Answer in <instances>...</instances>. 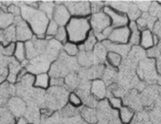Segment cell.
<instances>
[{"label": "cell", "mask_w": 161, "mask_h": 124, "mask_svg": "<svg viewBox=\"0 0 161 124\" xmlns=\"http://www.w3.org/2000/svg\"><path fill=\"white\" fill-rule=\"evenodd\" d=\"M69 93V91L64 86H50L45 96L47 109L50 110L63 109L67 103Z\"/></svg>", "instance_id": "cell-4"}, {"label": "cell", "mask_w": 161, "mask_h": 124, "mask_svg": "<svg viewBox=\"0 0 161 124\" xmlns=\"http://www.w3.org/2000/svg\"><path fill=\"white\" fill-rule=\"evenodd\" d=\"M123 59V58H122L121 55L117 54L114 52L108 51L106 62L109 66L118 69V68L121 65Z\"/></svg>", "instance_id": "cell-30"}, {"label": "cell", "mask_w": 161, "mask_h": 124, "mask_svg": "<svg viewBox=\"0 0 161 124\" xmlns=\"http://www.w3.org/2000/svg\"><path fill=\"white\" fill-rule=\"evenodd\" d=\"M67 121L64 124H87L82 118L79 116H74L71 118H67Z\"/></svg>", "instance_id": "cell-50"}, {"label": "cell", "mask_w": 161, "mask_h": 124, "mask_svg": "<svg viewBox=\"0 0 161 124\" xmlns=\"http://www.w3.org/2000/svg\"><path fill=\"white\" fill-rule=\"evenodd\" d=\"M139 46L144 49L145 51L155 46L153 42V34L152 31L150 30L142 31Z\"/></svg>", "instance_id": "cell-24"}, {"label": "cell", "mask_w": 161, "mask_h": 124, "mask_svg": "<svg viewBox=\"0 0 161 124\" xmlns=\"http://www.w3.org/2000/svg\"><path fill=\"white\" fill-rule=\"evenodd\" d=\"M135 4L137 5L138 8L142 11V13H146L148 11V9L150 8L151 4V2L150 1H136L134 2Z\"/></svg>", "instance_id": "cell-46"}, {"label": "cell", "mask_w": 161, "mask_h": 124, "mask_svg": "<svg viewBox=\"0 0 161 124\" xmlns=\"http://www.w3.org/2000/svg\"><path fill=\"white\" fill-rule=\"evenodd\" d=\"M91 93L98 101L103 100L107 98V86L101 79L92 81L91 83Z\"/></svg>", "instance_id": "cell-16"}, {"label": "cell", "mask_w": 161, "mask_h": 124, "mask_svg": "<svg viewBox=\"0 0 161 124\" xmlns=\"http://www.w3.org/2000/svg\"><path fill=\"white\" fill-rule=\"evenodd\" d=\"M63 4L67 8L72 17L89 18L92 14L90 2L64 1Z\"/></svg>", "instance_id": "cell-6"}, {"label": "cell", "mask_w": 161, "mask_h": 124, "mask_svg": "<svg viewBox=\"0 0 161 124\" xmlns=\"http://www.w3.org/2000/svg\"><path fill=\"white\" fill-rule=\"evenodd\" d=\"M14 58L21 64L26 61L27 55L25 43L20 42H15V48L14 54Z\"/></svg>", "instance_id": "cell-29"}, {"label": "cell", "mask_w": 161, "mask_h": 124, "mask_svg": "<svg viewBox=\"0 0 161 124\" xmlns=\"http://www.w3.org/2000/svg\"><path fill=\"white\" fill-rule=\"evenodd\" d=\"M137 75L139 79L145 83H156L158 76L156 68V60L148 58H144L139 62L137 67Z\"/></svg>", "instance_id": "cell-5"}, {"label": "cell", "mask_w": 161, "mask_h": 124, "mask_svg": "<svg viewBox=\"0 0 161 124\" xmlns=\"http://www.w3.org/2000/svg\"><path fill=\"white\" fill-rule=\"evenodd\" d=\"M92 32H93V31H92ZM93 33H94V35L96 39H97V42L101 43V42H104V40L107 39V38L104 37V35H103V32H93Z\"/></svg>", "instance_id": "cell-53"}, {"label": "cell", "mask_w": 161, "mask_h": 124, "mask_svg": "<svg viewBox=\"0 0 161 124\" xmlns=\"http://www.w3.org/2000/svg\"><path fill=\"white\" fill-rule=\"evenodd\" d=\"M103 12L109 17L111 23V26L114 28L128 25L130 20L126 14H123L121 13V12L114 10L112 8L106 5H105L103 9Z\"/></svg>", "instance_id": "cell-11"}, {"label": "cell", "mask_w": 161, "mask_h": 124, "mask_svg": "<svg viewBox=\"0 0 161 124\" xmlns=\"http://www.w3.org/2000/svg\"><path fill=\"white\" fill-rule=\"evenodd\" d=\"M76 60L79 65L83 68H88L99 64H102L95 57L92 51H79V54L76 56Z\"/></svg>", "instance_id": "cell-17"}, {"label": "cell", "mask_w": 161, "mask_h": 124, "mask_svg": "<svg viewBox=\"0 0 161 124\" xmlns=\"http://www.w3.org/2000/svg\"><path fill=\"white\" fill-rule=\"evenodd\" d=\"M128 28L130 31L128 44L131 46H139L141 37V31L139 30L137 25L135 21H130L128 24Z\"/></svg>", "instance_id": "cell-23"}, {"label": "cell", "mask_w": 161, "mask_h": 124, "mask_svg": "<svg viewBox=\"0 0 161 124\" xmlns=\"http://www.w3.org/2000/svg\"><path fill=\"white\" fill-rule=\"evenodd\" d=\"M156 46L158 47V50L160 51V55H161V39H160V42L158 43V44Z\"/></svg>", "instance_id": "cell-57"}, {"label": "cell", "mask_w": 161, "mask_h": 124, "mask_svg": "<svg viewBox=\"0 0 161 124\" xmlns=\"http://www.w3.org/2000/svg\"><path fill=\"white\" fill-rule=\"evenodd\" d=\"M68 102L69 104L76 108H80L83 104L82 100L75 92H70L68 97Z\"/></svg>", "instance_id": "cell-39"}, {"label": "cell", "mask_w": 161, "mask_h": 124, "mask_svg": "<svg viewBox=\"0 0 161 124\" xmlns=\"http://www.w3.org/2000/svg\"><path fill=\"white\" fill-rule=\"evenodd\" d=\"M15 124H30L29 121L25 116H20L15 120Z\"/></svg>", "instance_id": "cell-52"}, {"label": "cell", "mask_w": 161, "mask_h": 124, "mask_svg": "<svg viewBox=\"0 0 161 124\" xmlns=\"http://www.w3.org/2000/svg\"><path fill=\"white\" fill-rule=\"evenodd\" d=\"M79 67L76 57H70L62 51L57 60L51 65L48 74L51 78L64 79L69 74L76 72Z\"/></svg>", "instance_id": "cell-3"}, {"label": "cell", "mask_w": 161, "mask_h": 124, "mask_svg": "<svg viewBox=\"0 0 161 124\" xmlns=\"http://www.w3.org/2000/svg\"><path fill=\"white\" fill-rule=\"evenodd\" d=\"M97 41L94 35V33L91 31L88 37L81 44H78L79 51H92L95 45L97 44Z\"/></svg>", "instance_id": "cell-28"}, {"label": "cell", "mask_w": 161, "mask_h": 124, "mask_svg": "<svg viewBox=\"0 0 161 124\" xmlns=\"http://www.w3.org/2000/svg\"><path fill=\"white\" fill-rule=\"evenodd\" d=\"M63 51L70 57H76L79 53L78 44L68 41L63 44Z\"/></svg>", "instance_id": "cell-35"}, {"label": "cell", "mask_w": 161, "mask_h": 124, "mask_svg": "<svg viewBox=\"0 0 161 124\" xmlns=\"http://www.w3.org/2000/svg\"><path fill=\"white\" fill-rule=\"evenodd\" d=\"M113 30H114V27L111 25V26H109V27H107V28L105 29V30L103 31V35H104L105 37H106L107 39H108V37H109V35H111V32H112Z\"/></svg>", "instance_id": "cell-55"}, {"label": "cell", "mask_w": 161, "mask_h": 124, "mask_svg": "<svg viewBox=\"0 0 161 124\" xmlns=\"http://www.w3.org/2000/svg\"><path fill=\"white\" fill-rule=\"evenodd\" d=\"M15 123L14 116L8 108L0 107V124Z\"/></svg>", "instance_id": "cell-34"}, {"label": "cell", "mask_w": 161, "mask_h": 124, "mask_svg": "<svg viewBox=\"0 0 161 124\" xmlns=\"http://www.w3.org/2000/svg\"><path fill=\"white\" fill-rule=\"evenodd\" d=\"M146 54H147V57L148 58L151 59H154L156 60V58H158L159 56H160V51L158 48L157 46H153V47L151 48L148 50L146 51Z\"/></svg>", "instance_id": "cell-47"}, {"label": "cell", "mask_w": 161, "mask_h": 124, "mask_svg": "<svg viewBox=\"0 0 161 124\" xmlns=\"http://www.w3.org/2000/svg\"><path fill=\"white\" fill-rule=\"evenodd\" d=\"M14 25L15 27L16 42L25 43L32 39L34 33L29 24L25 21L21 16L15 17Z\"/></svg>", "instance_id": "cell-8"}, {"label": "cell", "mask_w": 161, "mask_h": 124, "mask_svg": "<svg viewBox=\"0 0 161 124\" xmlns=\"http://www.w3.org/2000/svg\"><path fill=\"white\" fill-rule=\"evenodd\" d=\"M151 31H152L153 34L157 35L161 39V18H158L156 20Z\"/></svg>", "instance_id": "cell-49"}, {"label": "cell", "mask_w": 161, "mask_h": 124, "mask_svg": "<svg viewBox=\"0 0 161 124\" xmlns=\"http://www.w3.org/2000/svg\"><path fill=\"white\" fill-rule=\"evenodd\" d=\"M91 2V8L92 14L103 11L105 7V3L100 1H92Z\"/></svg>", "instance_id": "cell-43"}, {"label": "cell", "mask_w": 161, "mask_h": 124, "mask_svg": "<svg viewBox=\"0 0 161 124\" xmlns=\"http://www.w3.org/2000/svg\"><path fill=\"white\" fill-rule=\"evenodd\" d=\"M15 48V42H12L8 44L7 46H4L2 50V54L6 57L11 58L12 55H14Z\"/></svg>", "instance_id": "cell-45"}, {"label": "cell", "mask_w": 161, "mask_h": 124, "mask_svg": "<svg viewBox=\"0 0 161 124\" xmlns=\"http://www.w3.org/2000/svg\"><path fill=\"white\" fill-rule=\"evenodd\" d=\"M59 27L60 26H59L53 20H50L47 26V28H46V35L52 36L54 37V36L55 35V34H56L57 31L59 28Z\"/></svg>", "instance_id": "cell-42"}, {"label": "cell", "mask_w": 161, "mask_h": 124, "mask_svg": "<svg viewBox=\"0 0 161 124\" xmlns=\"http://www.w3.org/2000/svg\"><path fill=\"white\" fill-rule=\"evenodd\" d=\"M107 100L111 107L115 110H119L123 106V100L120 98L111 96V97L107 98Z\"/></svg>", "instance_id": "cell-40"}, {"label": "cell", "mask_w": 161, "mask_h": 124, "mask_svg": "<svg viewBox=\"0 0 161 124\" xmlns=\"http://www.w3.org/2000/svg\"><path fill=\"white\" fill-rule=\"evenodd\" d=\"M89 20L91 29L94 32H103L107 27L111 25L109 17L103 11L91 14Z\"/></svg>", "instance_id": "cell-10"}, {"label": "cell", "mask_w": 161, "mask_h": 124, "mask_svg": "<svg viewBox=\"0 0 161 124\" xmlns=\"http://www.w3.org/2000/svg\"><path fill=\"white\" fill-rule=\"evenodd\" d=\"M77 109L78 108L73 107L70 104H66L62 110V114L66 118L73 117L77 115Z\"/></svg>", "instance_id": "cell-41"}, {"label": "cell", "mask_w": 161, "mask_h": 124, "mask_svg": "<svg viewBox=\"0 0 161 124\" xmlns=\"http://www.w3.org/2000/svg\"><path fill=\"white\" fill-rule=\"evenodd\" d=\"M130 4V2L128 1H108L105 3L106 6L123 14L127 13Z\"/></svg>", "instance_id": "cell-31"}, {"label": "cell", "mask_w": 161, "mask_h": 124, "mask_svg": "<svg viewBox=\"0 0 161 124\" xmlns=\"http://www.w3.org/2000/svg\"><path fill=\"white\" fill-rule=\"evenodd\" d=\"M65 28L68 41L76 44L84 42L92 31L89 18L72 17Z\"/></svg>", "instance_id": "cell-2"}, {"label": "cell", "mask_w": 161, "mask_h": 124, "mask_svg": "<svg viewBox=\"0 0 161 124\" xmlns=\"http://www.w3.org/2000/svg\"><path fill=\"white\" fill-rule=\"evenodd\" d=\"M64 82L63 78H51L50 86H64Z\"/></svg>", "instance_id": "cell-51"}, {"label": "cell", "mask_w": 161, "mask_h": 124, "mask_svg": "<svg viewBox=\"0 0 161 124\" xmlns=\"http://www.w3.org/2000/svg\"><path fill=\"white\" fill-rule=\"evenodd\" d=\"M118 75H119V72L116 68L111 67L108 65V67H105L101 79L104 81L107 86H109L113 83H116V80H118Z\"/></svg>", "instance_id": "cell-25"}, {"label": "cell", "mask_w": 161, "mask_h": 124, "mask_svg": "<svg viewBox=\"0 0 161 124\" xmlns=\"http://www.w3.org/2000/svg\"><path fill=\"white\" fill-rule=\"evenodd\" d=\"M55 7L51 20H53L60 27H65L70 20L72 15L64 5L63 2H55Z\"/></svg>", "instance_id": "cell-12"}, {"label": "cell", "mask_w": 161, "mask_h": 124, "mask_svg": "<svg viewBox=\"0 0 161 124\" xmlns=\"http://www.w3.org/2000/svg\"><path fill=\"white\" fill-rule=\"evenodd\" d=\"M101 43H103V44L106 47L108 51L116 53V54L121 55L123 58H125L128 55V53L130 51V48L132 47L129 44H116V43L111 42L108 39L104 40V42Z\"/></svg>", "instance_id": "cell-18"}, {"label": "cell", "mask_w": 161, "mask_h": 124, "mask_svg": "<svg viewBox=\"0 0 161 124\" xmlns=\"http://www.w3.org/2000/svg\"><path fill=\"white\" fill-rule=\"evenodd\" d=\"M51 76L48 73H42L35 76L34 86L36 88L46 90L50 87Z\"/></svg>", "instance_id": "cell-27"}, {"label": "cell", "mask_w": 161, "mask_h": 124, "mask_svg": "<svg viewBox=\"0 0 161 124\" xmlns=\"http://www.w3.org/2000/svg\"><path fill=\"white\" fill-rule=\"evenodd\" d=\"M8 109L15 117L23 116L27 111V104L22 98L18 96H14L7 103Z\"/></svg>", "instance_id": "cell-14"}, {"label": "cell", "mask_w": 161, "mask_h": 124, "mask_svg": "<svg viewBox=\"0 0 161 124\" xmlns=\"http://www.w3.org/2000/svg\"><path fill=\"white\" fill-rule=\"evenodd\" d=\"M80 117L87 124H97L98 118L97 110L95 108L83 106L80 110Z\"/></svg>", "instance_id": "cell-21"}, {"label": "cell", "mask_w": 161, "mask_h": 124, "mask_svg": "<svg viewBox=\"0 0 161 124\" xmlns=\"http://www.w3.org/2000/svg\"><path fill=\"white\" fill-rule=\"evenodd\" d=\"M135 115V111L128 106L123 105L119 110V117L120 121L123 124H130Z\"/></svg>", "instance_id": "cell-26"}, {"label": "cell", "mask_w": 161, "mask_h": 124, "mask_svg": "<svg viewBox=\"0 0 161 124\" xmlns=\"http://www.w3.org/2000/svg\"><path fill=\"white\" fill-rule=\"evenodd\" d=\"M156 68L158 75H161V55L156 59Z\"/></svg>", "instance_id": "cell-54"}, {"label": "cell", "mask_w": 161, "mask_h": 124, "mask_svg": "<svg viewBox=\"0 0 161 124\" xmlns=\"http://www.w3.org/2000/svg\"><path fill=\"white\" fill-rule=\"evenodd\" d=\"M14 19L13 15L7 14V12L3 11L0 12V29H3V27L7 28L8 27L12 25Z\"/></svg>", "instance_id": "cell-37"}, {"label": "cell", "mask_w": 161, "mask_h": 124, "mask_svg": "<svg viewBox=\"0 0 161 124\" xmlns=\"http://www.w3.org/2000/svg\"><path fill=\"white\" fill-rule=\"evenodd\" d=\"M21 63L17 61L14 58L11 57L8 63V75L7 77V82L14 84L17 82L18 74L22 70Z\"/></svg>", "instance_id": "cell-19"}, {"label": "cell", "mask_w": 161, "mask_h": 124, "mask_svg": "<svg viewBox=\"0 0 161 124\" xmlns=\"http://www.w3.org/2000/svg\"><path fill=\"white\" fill-rule=\"evenodd\" d=\"M54 39L62 44L68 42V35L65 27H59L56 34L54 36Z\"/></svg>", "instance_id": "cell-38"}, {"label": "cell", "mask_w": 161, "mask_h": 124, "mask_svg": "<svg viewBox=\"0 0 161 124\" xmlns=\"http://www.w3.org/2000/svg\"><path fill=\"white\" fill-rule=\"evenodd\" d=\"M126 14L128 15L130 21H136L141 16L142 13L138 8L137 5L135 4L134 2H130Z\"/></svg>", "instance_id": "cell-36"}, {"label": "cell", "mask_w": 161, "mask_h": 124, "mask_svg": "<svg viewBox=\"0 0 161 124\" xmlns=\"http://www.w3.org/2000/svg\"><path fill=\"white\" fill-rule=\"evenodd\" d=\"M55 7V2H41L39 3V9L45 14L49 19L51 20Z\"/></svg>", "instance_id": "cell-33"}, {"label": "cell", "mask_w": 161, "mask_h": 124, "mask_svg": "<svg viewBox=\"0 0 161 124\" xmlns=\"http://www.w3.org/2000/svg\"><path fill=\"white\" fill-rule=\"evenodd\" d=\"M121 124H123V123H121Z\"/></svg>", "instance_id": "cell-58"}, {"label": "cell", "mask_w": 161, "mask_h": 124, "mask_svg": "<svg viewBox=\"0 0 161 124\" xmlns=\"http://www.w3.org/2000/svg\"><path fill=\"white\" fill-rule=\"evenodd\" d=\"M7 11L8 14H10L14 16L15 15V17H18V16H20V14H21V10H20V7H18V6L15 5L14 4H11L8 6L7 7Z\"/></svg>", "instance_id": "cell-48"}, {"label": "cell", "mask_w": 161, "mask_h": 124, "mask_svg": "<svg viewBox=\"0 0 161 124\" xmlns=\"http://www.w3.org/2000/svg\"><path fill=\"white\" fill-rule=\"evenodd\" d=\"M156 83L158 86H161V75H158V79H157V81H156Z\"/></svg>", "instance_id": "cell-56"}, {"label": "cell", "mask_w": 161, "mask_h": 124, "mask_svg": "<svg viewBox=\"0 0 161 124\" xmlns=\"http://www.w3.org/2000/svg\"><path fill=\"white\" fill-rule=\"evenodd\" d=\"M16 88L12 83L7 82L0 84V107L7 105L8 100L15 96Z\"/></svg>", "instance_id": "cell-15"}, {"label": "cell", "mask_w": 161, "mask_h": 124, "mask_svg": "<svg viewBox=\"0 0 161 124\" xmlns=\"http://www.w3.org/2000/svg\"><path fill=\"white\" fill-rule=\"evenodd\" d=\"M92 53L95 55V57L98 59V60L100 62V63L103 64L104 62H106L108 51L106 47L103 44V43L98 42L95 45Z\"/></svg>", "instance_id": "cell-32"}, {"label": "cell", "mask_w": 161, "mask_h": 124, "mask_svg": "<svg viewBox=\"0 0 161 124\" xmlns=\"http://www.w3.org/2000/svg\"><path fill=\"white\" fill-rule=\"evenodd\" d=\"M158 18L152 17L148 14V13L146 12V13H142L141 16L135 22L137 25L139 30L142 32V31L146 30H152Z\"/></svg>", "instance_id": "cell-20"}, {"label": "cell", "mask_w": 161, "mask_h": 124, "mask_svg": "<svg viewBox=\"0 0 161 124\" xmlns=\"http://www.w3.org/2000/svg\"><path fill=\"white\" fill-rule=\"evenodd\" d=\"M130 124H149L148 118L144 114L139 113L137 115H135Z\"/></svg>", "instance_id": "cell-44"}, {"label": "cell", "mask_w": 161, "mask_h": 124, "mask_svg": "<svg viewBox=\"0 0 161 124\" xmlns=\"http://www.w3.org/2000/svg\"><path fill=\"white\" fill-rule=\"evenodd\" d=\"M64 87L69 91L74 92L78 88L80 83L81 82V79H80L79 74H77L76 72H74L68 74L64 79Z\"/></svg>", "instance_id": "cell-22"}, {"label": "cell", "mask_w": 161, "mask_h": 124, "mask_svg": "<svg viewBox=\"0 0 161 124\" xmlns=\"http://www.w3.org/2000/svg\"><path fill=\"white\" fill-rule=\"evenodd\" d=\"M51 62L46 58L44 54L30 60L28 63L25 64V69L27 72L37 75L42 73H48L50 69Z\"/></svg>", "instance_id": "cell-7"}, {"label": "cell", "mask_w": 161, "mask_h": 124, "mask_svg": "<svg viewBox=\"0 0 161 124\" xmlns=\"http://www.w3.org/2000/svg\"><path fill=\"white\" fill-rule=\"evenodd\" d=\"M20 16L29 24L35 36L46 35V31L50 19L45 14L36 8L25 4L20 6Z\"/></svg>", "instance_id": "cell-1"}, {"label": "cell", "mask_w": 161, "mask_h": 124, "mask_svg": "<svg viewBox=\"0 0 161 124\" xmlns=\"http://www.w3.org/2000/svg\"><path fill=\"white\" fill-rule=\"evenodd\" d=\"M130 31L128 26L116 27L111 32V35L108 37V40L111 42L116 44H127L129 42Z\"/></svg>", "instance_id": "cell-13"}, {"label": "cell", "mask_w": 161, "mask_h": 124, "mask_svg": "<svg viewBox=\"0 0 161 124\" xmlns=\"http://www.w3.org/2000/svg\"><path fill=\"white\" fill-rule=\"evenodd\" d=\"M47 43L48 42H46L45 39H39L36 36H34L32 39L25 43L27 60H30L44 54Z\"/></svg>", "instance_id": "cell-9"}]
</instances>
